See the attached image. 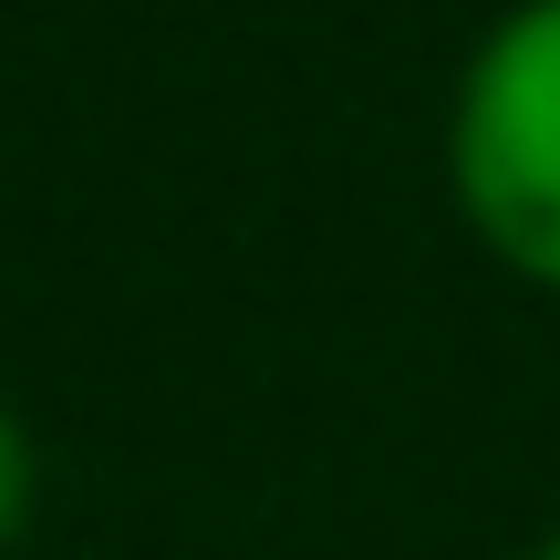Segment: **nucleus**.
<instances>
[{"label": "nucleus", "mask_w": 560, "mask_h": 560, "mask_svg": "<svg viewBox=\"0 0 560 560\" xmlns=\"http://www.w3.org/2000/svg\"><path fill=\"white\" fill-rule=\"evenodd\" d=\"M32 499H42V457H32V425L0 405V550L21 540V520H32Z\"/></svg>", "instance_id": "2"}, {"label": "nucleus", "mask_w": 560, "mask_h": 560, "mask_svg": "<svg viewBox=\"0 0 560 560\" xmlns=\"http://www.w3.org/2000/svg\"><path fill=\"white\" fill-rule=\"evenodd\" d=\"M520 560H560V529H550V540H529V550H520Z\"/></svg>", "instance_id": "3"}, {"label": "nucleus", "mask_w": 560, "mask_h": 560, "mask_svg": "<svg viewBox=\"0 0 560 560\" xmlns=\"http://www.w3.org/2000/svg\"><path fill=\"white\" fill-rule=\"evenodd\" d=\"M446 187L488 260L560 291V0H520L478 32L446 104Z\"/></svg>", "instance_id": "1"}]
</instances>
